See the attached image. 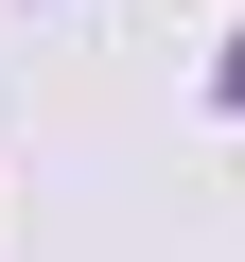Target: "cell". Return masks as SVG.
<instances>
[{
	"label": "cell",
	"mask_w": 245,
	"mask_h": 262,
	"mask_svg": "<svg viewBox=\"0 0 245 262\" xmlns=\"http://www.w3.org/2000/svg\"><path fill=\"white\" fill-rule=\"evenodd\" d=\"M228 105H245V53H228Z\"/></svg>",
	"instance_id": "1"
}]
</instances>
